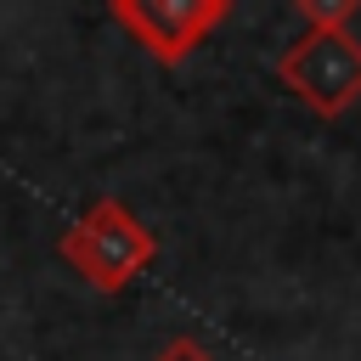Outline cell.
<instances>
[{"label": "cell", "mask_w": 361, "mask_h": 361, "mask_svg": "<svg viewBox=\"0 0 361 361\" xmlns=\"http://www.w3.org/2000/svg\"><path fill=\"white\" fill-rule=\"evenodd\" d=\"M276 79L322 118H338L350 102H361V39L350 28H305L282 56Z\"/></svg>", "instance_id": "obj_2"}, {"label": "cell", "mask_w": 361, "mask_h": 361, "mask_svg": "<svg viewBox=\"0 0 361 361\" xmlns=\"http://www.w3.org/2000/svg\"><path fill=\"white\" fill-rule=\"evenodd\" d=\"M158 361H214V355H209L197 338H169V344L158 350Z\"/></svg>", "instance_id": "obj_5"}, {"label": "cell", "mask_w": 361, "mask_h": 361, "mask_svg": "<svg viewBox=\"0 0 361 361\" xmlns=\"http://www.w3.org/2000/svg\"><path fill=\"white\" fill-rule=\"evenodd\" d=\"M226 0H113V23L130 28L158 62H180L203 45L214 23H226Z\"/></svg>", "instance_id": "obj_3"}, {"label": "cell", "mask_w": 361, "mask_h": 361, "mask_svg": "<svg viewBox=\"0 0 361 361\" xmlns=\"http://www.w3.org/2000/svg\"><path fill=\"white\" fill-rule=\"evenodd\" d=\"M299 17H305L310 28H350L355 0H299Z\"/></svg>", "instance_id": "obj_4"}, {"label": "cell", "mask_w": 361, "mask_h": 361, "mask_svg": "<svg viewBox=\"0 0 361 361\" xmlns=\"http://www.w3.org/2000/svg\"><path fill=\"white\" fill-rule=\"evenodd\" d=\"M62 259L96 288V293H118L130 288L152 259H158V237L118 203V197H102L85 209V220H73L62 231Z\"/></svg>", "instance_id": "obj_1"}]
</instances>
